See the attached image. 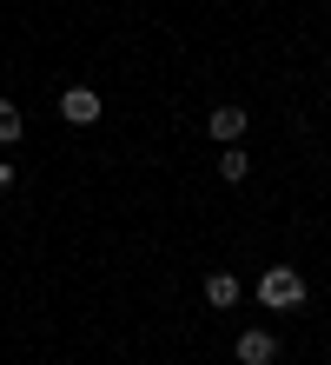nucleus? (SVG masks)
I'll return each instance as SVG.
<instances>
[{
    "label": "nucleus",
    "mask_w": 331,
    "mask_h": 365,
    "mask_svg": "<svg viewBox=\"0 0 331 365\" xmlns=\"http://www.w3.org/2000/svg\"><path fill=\"white\" fill-rule=\"evenodd\" d=\"M258 306H265V312L305 306V272H298V266H265V272H258Z\"/></svg>",
    "instance_id": "obj_1"
},
{
    "label": "nucleus",
    "mask_w": 331,
    "mask_h": 365,
    "mask_svg": "<svg viewBox=\"0 0 331 365\" xmlns=\"http://www.w3.org/2000/svg\"><path fill=\"white\" fill-rule=\"evenodd\" d=\"M100 113H106V106H100L93 87H66V93H60V120H66V126H93Z\"/></svg>",
    "instance_id": "obj_2"
},
{
    "label": "nucleus",
    "mask_w": 331,
    "mask_h": 365,
    "mask_svg": "<svg viewBox=\"0 0 331 365\" xmlns=\"http://www.w3.org/2000/svg\"><path fill=\"white\" fill-rule=\"evenodd\" d=\"M232 359L238 365H272L278 359V339L265 332V326H246V332H238V346H232Z\"/></svg>",
    "instance_id": "obj_3"
},
{
    "label": "nucleus",
    "mask_w": 331,
    "mask_h": 365,
    "mask_svg": "<svg viewBox=\"0 0 331 365\" xmlns=\"http://www.w3.org/2000/svg\"><path fill=\"white\" fill-rule=\"evenodd\" d=\"M206 126H212V140H226V146H232V140L252 126V113H246V106H212V120H206Z\"/></svg>",
    "instance_id": "obj_4"
},
{
    "label": "nucleus",
    "mask_w": 331,
    "mask_h": 365,
    "mask_svg": "<svg viewBox=\"0 0 331 365\" xmlns=\"http://www.w3.org/2000/svg\"><path fill=\"white\" fill-rule=\"evenodd\" d=\"M206 306H219V312L238 306V279H232V272H212V279H206Z\"/></svg>",
    "instance_id": "obj_5"
},
{
    "label": "nucleus",
    "mask_w": 331,
    "mask_h": 365,
    "mask_svg": "<svg viewBox=\"0 0 331 365\" xmlns=\"http://www.w3.org/2000/svg\"><path fill=\"white\" fill-rule=\"evenodd\" d=\"M219 173H226V180L238 186V180L252 173V153H238V146H226V153H219Z\"/></svg>",
    "instance_id": "obj_6"
},
{
    "label": "nucleus",
    "mask_w": 331,
    "mask_h": 365,
    "mask_svg": "<svg viewBox=\"0 0 331 365\" xmlns=\"http://www.w3.org/2000/svg\"><path fill=\"white\" fill-rule=\"evenodd\" d=\"M20 133H27V120H20V106H7V100H0V146H14Z\"/></svg>",
    "instance_id": "obj_7"
},
{
    "label": "nucleus",
    "mask_w": 331,
    "mask_h": 365,
    "mask_svg": "<svg viewBox=\"0 0 331 365\" xmlns=\"http://www.w3.org/2000/svg\"><path fill=\"white\" fill-rule=\"evenodd\" d=\"M7 186H14V166H7V160H0V192H7Z\"/></svg>",
    "instance_id": "obj_8"
}]
</instances>
